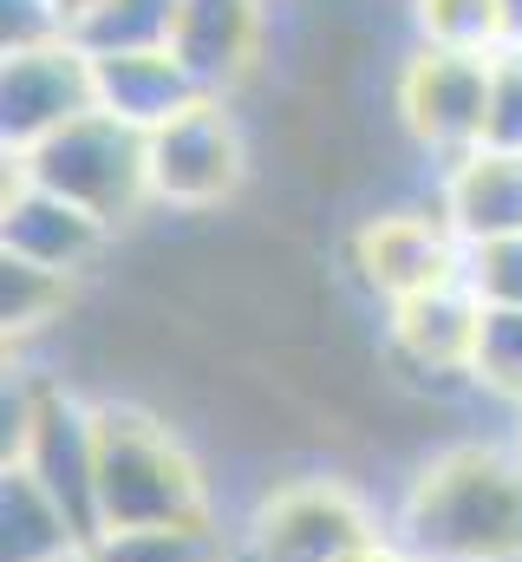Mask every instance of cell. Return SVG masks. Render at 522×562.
Wrapping results in <instances>:
<instances>
[{
	"label": "cell",
	"mask_w": 522,
	"mask_h": 562,
	"mask_svg": "<svg viewBox=\"0 0 522 562\" xmlns=\"http://www.w3.org/2000/svg\"><path fill=\"white\" fill-rule=\"evenodd\" d=\"M7 177L39 183L79 210H92L99 223L125 229L150 210V132H137L112 112H86L66 132L7 150Z\"/></svg>",
	"instance_id": "obj_4"
},
{
	"label": "cell",
	"mask_w": 522,
	"mask_h": 562,
	"mask_svg": "<svg viewBox=\"0 0 522 562\" xmlns=\"http://www.w3.org/2000/svg\"><path fill=\"white\" fill-rule=\"evenodd\" d=\"M177 13H183V0H99L72 40L92 59H105V53H157V46L177 40Z\"/></svg>",
	"instance_id": "obj_18"
},
{
	"label": "cell",
	"mask_w": 522,
	"mask_h": 562,
	"mask_svg": "<svg viewBox=\"0 0 522 562\" xmlns=\"http://www.w3.org/2000/svg\"><path fill=\"white\" fill-rule=\"evenodd\" d=\"M470 393H484L503 413H522V307H484L477 353H470Z\"/></svg>",
	"instance_id": "obj_19"
},
{
	"label": "cell",
	"mask_w": 522,
	"mask_h": 562,
	"mask_svg": "<svg viewBox=\"0 0 522 562\" xmlns=\"http://www.w3.org/2000/svg\"><path fill=\"white\" fill-rule=\"evenodd\" d=\"M386 537L411 562H522L517 438H444L398 484Z\"/></svg>",
	"instance_id": "obj_1"
},
{
	"label": "cell",
	"mask_w": 522,
	"mask_h": 562,
	"mask_svg": "<svg viewBox=\"0 0 522 562\" xmlns=\"http://www.w3.org/2000/svg\"><path fill=\"white\" fill-rule=\"evenodd\" d=\"M386 112H392V132L411 144L431 170L457 164L464 150L484 144V119H490V53L405 46L386 72Z\"/></svg>",
	"instance_id": "obj_7"
},
{
	"label": "cell",
	"mask_w": 522,
	"mask_h": 562,
	"mask_svg": "<svg viewBox=\"0 0 522 562\" xmlns=\"http://www.w3.org/2000/svg\"><path fill=\"white\" fill-rule=\"evenodd\" d=\"M72 562H92V557H86V550H79V557H72Z\"/></svg>",
	"instance_id": "obj_27"
},
{
	"label": "cell",
	"mask_w": 522,
	"mask_h": 562,
	"mask_svg": "<svg viewBox=\"0 0 522 562\" xmlns=\"http://www.w3.org/2000/svg\"><path fill=\"white\" fill-rule=\"evenodd\" d=\"M92 537L20 464H0V562H72Z\"/></svg>",
	"instance_id": "obj_14"
},
{
	"label": "cell",
	"mask_w": 522,
	"mask_h": 562,
	"mask_svg": "<svg viewBox=\"0 0 522 562\" xmlns=\"http://www.w3.org/2000/svg\"><path fill=\"white\" fill-rule=\"evenodd\" d=\"M268 46H274V0H183L170 40L203 99H242L274 66Z\"/></svg>",
	"instance_id": "obj_10"
},
{
	"label": "cell",
	"mask_w": 522,
	"mask_h": 562,
	"mask_svg": "<svg viewBox=\"0 0 522 562\" xmlns=\"http://www.w3.org/2000/svg\"><path fill=\"white\" fill-rule=\"evenodd\" d=\"M256 183V144L236 99H196L150 132V210L209 223L236 210Z\"/></svg>",
	"instance_id": "obj_6"
},
{
	"label": "cell",
	"mask_w": 522,
	"mask_h": 562,
	"mask_svg": "<svg viewBox=\"0 0 522 562\" xmlns=\"http://www.w3.org/2000/svg\"><path fill=\"white\" fill-rule=\"evenodd\" d=\"M340 276L373 314H386L411 294L464 281V243L438 196H386L340 229Z\"/></svg>",
	"instance_id": "obj_5"
},
{
	"label": "cell",
	"mask_w": 522,
	"mask_h": 562,
	"mask_svg": "<svg viewBox=\"0 0 522 562\" xmlns=\"http://www.w3.org/2000/svg\"><path fill=\"white\" fill-rule=\"evenodd\" d=\"M503 46H522V0H503Z\"/></svg>",
	"instance_id": "obj_24"
},
{
	"label": "cell",
	"mask_w": 522,
	"mask_h": 562,
	"mask_svg": "<svg viewBox=\"0 0 522 562\" xmlns=\"http://www.w3.org/2000/svg\"><path fill=\"white\" fill-rule=\"evenodd\" d=\"M53 7H59V20H66V33H79V26H86V13H92L99 0H53Z\"/></svg>",
	"instance_id": "obj_23"
},
{
	"label": "cell",
	"mask_w": 522,
	"mask_h": 562,
	"mask_svg": "<svg viewBox=\"0 0 522 562\" xmlns=\"http://www.w3.org/2000/svg\"><path fill=\"white\" fill-rule=\"evenodd\" d=\"M464 281L484 307H522V236L464 249Z\"/></svg>",
	"instance_id": "obj_20"
},
{
	"label": "cell",
	"mask_w": 522,
	"mask_h": 562,
	"mask_svg": "<svg viewBox=\"0 0 522 562\" xmlns=\"http://www.w3.org/2000/svg\"><path fill=\"white\" fill-rule=\"evenodd\" d=\"M405 46L503 53V0H398Z\"/></svg>",
	"instance_id": "obj_17"
},
{
	"label": "cell",
	"mask_w": 522,
	"mask_h": 562,
	"mask_svg": "<svg viewBox=\"0 0 522 562\" xmlns=\"http://www.w3.org/2000/svg\"><path fill=\"white\" fill-rule=\"evenodd\" d=\"M86 112H99V66L79 40H46V46L7 53V66H0V144L7 150L53 138Z\"/></svg>",
	"instance_id": "obj_9"
},
{
	"label": "cell",
	"mask_w": 522,
	"mask_h": 562,
	"mask_svg": "<svg viewBox=\"0 0 522 562\" xmlns=\"http://www.w3.org/2000/svg\"><path fill=\"white\" fill-rule=\"evenodd\" d=\"M484 301L470 281H444L431 294H411L379 314V380L405 400H444L470 393V353H477Z\"/></svg>",
	"instance_id": "obj_8"
},
{
	"label": "cell",
	"mask_w": 522,
	"mask_h": 562,
	"mask_svg": "<svg viewBox=\"0 0 522 562\" xmlns=\"http://www.w3.org/2000/svg\"><path fill=\"white\" fill-rule=\"evenodd\" d=\"M86 557L92 562H242L236 557V530H223V517L112 530V537H92Z\"/></svg>",
	"instance_id": "obj_16"
},
{
	"label": "cell",
	"mask_w": 522,
	"mask_h": 562,
	"mask_svg": "<svg viewBox=\"0 0 522 562\" xmlns=\"http://www.w3.org/2000/svg\"><path fill=\"white\" fill-rule=\"evenodd\" d=\"M92 66H99V112L125 119L137 132H157V125H170L177 112H190L203 99L170 46H157V53H105Z\"/></svg>",
	"instance_id": "obj_13"
},
{
	"label": "cell",
	"mask_w": 522,
	"mask_h": 562,
	"mask_svg": "<svg viewBox=\"0 0 522 562\" xmlns=\"http://www.w3.org/2000/svg\"><path fill=\"white\" fill-rule=\"evenodd\" d=\"M92 400H99V530L92 537L216 517L209 464L196 458L190 425L125 393H92Z\"/></svg>",
	"instance_id": "obj_2"
},
{
	"label": "cell",
	"mask_w": 522,
	"mask_h": 562,
	"mask_svg": "<svg viewBox=\"0 0 522 562\" xmlns=\"http://www.w3.org/2000/svg\"><path fill=\"white\" fill-rule=\"evenodd\" d=\"M0 40H7V53H20V46H46V40H72V33L53 0H0Z\"/></svg>",
	"instance_id": "obj_22"
},
{
	"label": "cell",
	"mask_w": 522,
	"mask_h": 562,
	"mask_svg": "<svg viewBox=\"0 0 522 562\" xmlns=\"http://www.w3.org/2000/svg\"><path fill=\"white\" fill-rule=\"evenodd\" d=\"M360 562H411V557H405V550H398L392 537H379V543H373V550H366Z\"/></svg>",
	"instance_id": "obj_25"
},
{
	"label": "cell",
	"mask_w": 522,
	"mask_h": 562,
	"mask_svg": "<svg viewBox=\"0 0 522 562\" xmlns=\"http://www.w3.org/2000/svg\"><path fill=\"white\" fill-rule=\"evenodd\" d=\"M79 288L86 281L46 276V269H26V262H7L0 256V321H7V347L26 353L33 340L66 334V321L79 314Z\"/></svg>",
	"instance_id": "obj_15"
},
{
	"label": "cell",
	"mask_w": 522,
	"mask_h": 562,
	"mask_svg": "<svg viewBox=\"0 0 522 562\" xmlns=\"http://www.w3.org/2000/svg\"><path fill=\"white\" fill-rule=\"evenodd\" d=\"M386 537L366 491L340 471H287L268 477L236 524L242 562H360Z\"/></svg>",
	"instance_id": "obj_3"
},
{
	"label": "cell",
	"mask_w": 522,
	"mask_h": 562,
	"mask_svg": "<svg viewBox=\"0 0 522 562\" xmlns=\"http://www.w3.org/2000/svg\"><path fill=\"white\" fill-rule=\"evenodd\" d=\"M118 229L99 223L92 210L39 190V183H20L7 177V196H0V256L7 262H26V269H46V276L66 281H92V269H105Z\"/></svg>",
	"instance_id": "obj_11"
},
{
	"label": "cell",
	"mask_w": 522,
	"mask_h": 562,
	"mask_svg": "<svg viewBox=\"0 0 522 562\" xmlns=\"http://www.w3.org/2000/svg\"><path fill=\"white\" fill-rule=\"evenodd\" d=\"M484 144L522 150V46L490 53V119H484Z\"/></svg>",
	"instance_id": "obj_21"
},
{
	"label": "cell",
	"mask_w": 522,
	"mask_h": 562,
	"mask_svg": "<svg viewBox=\"0 0 522 562\" xmlns=\"http://www.w3.org/2000/svg\"><path fill=\"white\" fill-rule=\"evenodd\" d=\"M431 196H438V210L464 249L522 236V150H497V144L464 150L457 164L438 170Z\"/></svg>",
	"instance_id": "obj_12"
},
{
	"label": "cell",
	"mask_w": 522,
	"mask_h": 562,
	"mask_svg": "<svg viewBox=\"0 0 522 562\" xmlns=\"http://www.w3.org/2000/svg\"><path fill=\"white\" fill-rule=\"evenodd\" d=\"M510 438H517V451H522V413H510Z\"/></svg>",
	"instance_id": "obj_26"
}]
</instances>
